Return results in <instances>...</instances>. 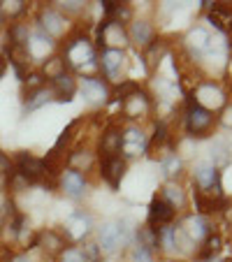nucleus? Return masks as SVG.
<instances>
[{
	"label": "nucleus",
	"instance_id": "nucleus-1",
	"mask_svg": "<svg viewBox=\"0 0 232 262\" xmlns=\"http://www.w3.org/2000/svg\"><path fill=\"white\" fill-rule=\"evenodd\" d=\"M60 56H63L68 70H77V72H81L84 77H89V72H93V70H100L98 49H95L91 37L81 28H77L72 35H68Z\"/></svg>",
	"mask_w": 232,
	"mask_h": 262
},
{
	"label": "nucleus",
	"instance_id": "nucleus-2",
	"mask_svg": "<svg viewBox=\"0 0 232 262\" xmlns=\"http://www.w3.org/2000/svg\"><path fill=\"white\" fill-rule=\"evenodd\" d=\"M218 125V116L209 109L195 104L193 100L186 102V109H183V133H186L188 139H207L214 135Z\"/></svg>",
	"mask_w": 232,
	"mask_h": 262
},
{
	"label": "nucleus",
	"instance_id": "nucleus-3",
	"mask_svg": "<svg viewBox=\"0 0 232 262\" xmlns=\"http://www.w3.org/2000/svg\"><path fill=\"white\" fill-rule=\"evenodd\" d=\"M135 230L128 221H112L104 223L102 228L98 230V246L102 253H116L119 248L130 246L135 242Z\"/></svg>",
	"mask_w": 232,
	"mask_h": 262
},
{
	"label": "nucleus",
	"instance_id": "nucleus-4",
	"mask_svg": "<svg viewBox=\"0 0 232 262\" xmlns=\"http://www.w3.org/2000/svg\"><path fill=\"white\" fill-rule=\"evenodd\" d=\"M95 47H98V49L125 51L130 47L125 26H119V24H114V21L102 19L98 26V30H95Z\"/></svg>",
	"mask_w": 232,
	"mask_h": 262
},
{
	"label": "nucleus",
	"instance_id": "nucleus-5",
	"mask_svg": "<svg viewBox=\"0 0 232 262\" xmlns=\"http://www.w3.org/2000/svg\"><path fill=\"white\" fill-rule=\"evenodd\" d=\"M195 104H200V107L209 109V112H214L216 114L218 109H223L227 104V95L225 91L221 89V86L216 84V81H209V79H202L195 89H193L191 98Z\"/></svg>",
	"mask_w": 232,
	"mask_h": 262
},
{
	"label": "nucleus",
	"instance_id": "nucleus-6",
	"mask_svg": "<svg viewBox=\"0 0 232 262\" xmlns=\"http://www.w3.org/2000/svg\"><path fill=\"white\" fill-rule=\"evenodd\" d=\"M146 146H149V135H144V130L139 125L128 123L121 128V156L125 160L144 156Z\"/></svg>",
	"mask_w": 232,
	"mask_h": 262
},
{
	"label": "nucleus",
	"instance_id": "nucleus-7",
	"mask_svg": "<svg viewBox=\"0 0 232 262\" xmlns=\"http://www.w3.org/2000/svg\"><path fill=\"white\" fill-rule=\"evenodd\" d=\"M119 104H121L123 119H128L130 123H135V121H139V119H146V116L153 112V100L144 89H137L125 100H121Z\"/></svg>",
	"mask_w": 232,
	"mask_h": 262
},
{
	"label": "nucleus",
	"instance_id": "nucleus-8",
	"mask_svg": "<svg viewBox=\"0 0 232 262\" xmlns=\"http://www.w3.org/2000/svg\"><path fill=\"white\" fill-rule=\"evenodd\" d=\"M77 91H81L86 102L93 104V107H102V104H107L109 98H112L109 84L104 79H100V77H93V74L79 77V79H77Z\"/></svg>",
	"mask_w": 232,
	"mask_h": 262
},
{
	"label": "nucleus",
	"instance_id": "nucleus-9",
	"mask_svg": "<svg viewBox=\"0 0 232 262\" xmlns=\"http://www.w3.org/2000/svg\"><path fill=\"white\" fill-rule=\"evenodd\" d=\"M14 169L26 177L30 183H37V181H45L47 179V163L45 158H37V156L28 154V151H19L14 158Z\"/></svg>",
	"mask_w": 232,
	"mask_h": 262
},
{
	"label": "nucleus",
	"instance_id": "nucleus-10",
	"mask_svg": "<svg viewBox=\"0 0 232 262\" xmlns=\"http://www.w3.org/2000/svg\"><path fill=\"white\" fill-rule=\"evenodd\" d=\"M98 65L107 81L112 84H121L123 81V68H125V51L116 49H102L98 54Z\"/></svg>",
	"mask_w": 232,
	"mask_h": 262
},
{
	"label": "nucleus",
	"instance_id": "nucleus-11",
	"mask_svg": "<svg viewBox=\"0 0 232 262\" xmlns=\"http://www.w3.org/2000/svg\"><path fill=\"white\" fill-rule=\"evenodd\" d=\"M37 24H40V30L56 40V37H63L68 33V16L60 14L56 7H42L40 14H37Z\"/></svg>",
	"mask_w": 232,
	"mask_h": 262
},
{
	"label": "nucleus",
	"instance_id": "nucleus-12",
	"mask_svg": "<svg viewBox=\"0 0 232 262\" xmlns=\"http://www.w3.org/2000/svg\"><path fill=\"white\" fill-rule=\"evenodd\" d=\"M56 186H58L60 190H63L65 195H68L70 200H84L86 198V188H89V181H86V177L81 172H74V169H63L58 177V181H56Z\"/></svg>",
	"mask_w": 232,
	"mask_h": 262
},
{
	"label": "nucleus",
	"instance_id": "nucleus-13",
	"mask_svg": "<svg viewBox=\"0 0 232 262\" xmlns=\"http://www.w3.org/2000/svg\"><path fill=\"white\" fill-rule=\"evenodd\" d=\"M202 10H207V19L212 28L221 35H230L232 30V3H202Z\"/></svg>",
	"mask_w": 232,
	"mask_h": 262
},
{
	"label": "nucleus",
	"instance_id": "nucleus-14",
	"mask_svg": "<svg viewBox=\"0 0 232 262\" xmlns=\"http://www.w3.org/2000/svg\"><path fill=\"white\" fill-rule=\"evenodd\" d=\"M91 228H93L91 216L84 211V209H77V211H72L68 218H65V232H63V237L68 239L70 244L79 242V239H84L86 234L91 232Z\"/></svg>",
	"mask_w": 232,
	"mask_h": 262
},
{
	"label": "nucleus",
	"instance_id": "nucleus-15",
	"mask_svg": "<svg viewBox=\"0 0 232 262\" xmlns=\"http://www.w3.org/2000/svg\"><path fill=\"white\" fill-rule=\"evenodd\" d=\"M5 58H7V63L14 68L19 81H24L26 77L30 74V63H33V56H30V51H28V45H12V42H7Z\"/></svg>",
	"mask_w": 232,
	"mask_h": 262
},
{
	"label": "nucleus",
	"instance_id": "nucleus-16",
	"mask_svg": "<svg viewBox=\"0 0 232 262\" xmlns=\"http://www.w3.org/2000/svg\"><path fill=\"white\" fill-rule=\"evenodd\" d=\"M125 172H128V160L123 156H112V158L100 160V177L109 183V188H119Z\"/></svg>",
	"mask_w": 232,
	"mask_h": 262
},
{
	"label": "nucleus",
	"instance_id": "nucleus-17",
	"mask_svg": "<svg viewBox=\"0 0 232 262\" xmlns=\"http://www.w3.org/2000/svg\"><path fill=\"white\" fill-rule=\"evenodd\" d=\"M181 230L186 232V237L191 239L193 244H202L204 239L209 237V234L214 232L212 228V221H209L207 216H200V213H193V216H186L181 223Z\"/></svg>",
	"mask_w": 232,
	"mask_h": 262
},
{
	"label": "nucleus",
	"instance_id": "nucleus-18",
	"mask_svg": "<svg viewBox=\"0 0 232 262\" xmlns=\"http://www.w3.org/2000/svg\"><path fill=\"white\" fill-rule=\"evenodd\" d=\"M98 154H100V160L112 158V156H121V125L116 123L104 125L98 139Z\"/></svg>",
	"mask_w": 232,
	"mask_h": 262
},
{
	"label": "nucleus",
	"instance_id": "nucleus-19",
	"mask_svg": "<svg viewBox=\"0 0 232 262\" xmlns=\"http://www.w3.org/2000/svg\"><path fill=\"white\" fill-rule=\"evenodd\" d=\"M174 216H177V211H174L160 195H156V198L151 200V204H149L146 225L153 230H158V228H163V225H170V223L174 221Z\"/></svg>",
	"mask_w": 232,
	"mask_h": 262
},
{
	"label": "nucleus",
	"instance_id": "nucleus-20",
	"mask_svg": "<svg viewBox=\"0 0 232 262\" xmlns=\"http://www.w3.org/2000/svg\"><path fill=\"white\" fill-rule=\"evenodd\" d=\"M37 248H42L49 257H60V253L70 248V242L58 230H42L37 232Z\"/></svg>",
	"mask_w": 232,
	"mask_h": 262
},
{
	"label": "nucleus",
	"instance_id": "nucleus-21",
	"mask_svg": "<svg viewBox=\"0 0 232 262\" xmlns=\"http://www.w3.org/2000/svg\"><path fill=\"white\" fill-rule=\"evenodd\" d=\"M193 186L195 190H212L221 186V172L212 163H198L193 167Z\"/></svg>",
	"mask_w": 232,
	"mask_h": 262
},
{
	"label": "nucleus",
	"instance_id": "nucleus-22",
	"mask_svg": "<svg viewBox=\"0 0 232 262\" xmlns=\"http://www.w3.org/2000/svg\"><path fill=\"white\" fill-rule=\"evenodd\" d=\"M167 49H170V42L165 40V37H153V40L144 47L142 58H144V65H146L149 72H156V70L160 68V63L167 58Z\"/></svg>",
	"mask_w": 232,
	"mask_h": 262
},
{
	"label": "nucleus",
	"instance_id": "nucleus-23",
	"mask_svg": "<svg viewBox=\"0 0 232 262\" xmlns=\"http://www.w3.org/2000/svg\"><path fill=\"white\" fill-rule=\"evenodd\" d=\"M98 5L102 7V19L114 21L119 26L133 24V7L128 3H112V0H107V3H98Z\"/></svg>",
	"mask_w": 232,
	"mask_h": 262
},
{
	"label": "nucleus",
	"instance_id": "nucleus-24",
	"mask_svg": "<svg viewBox=\"0 0 232 262\" xmlns=\"http://www.w3.org/2000/svg\"><path fill=\"white\" fill-rule=\"evenodd\" d=\"M125 30H128L130 45L139 47V49H144V47L156 37V30H153V26L149 24L146 19H133V24H130Z\"/></svg>",
	"mask_w": 232,
	"mask_h": 262
},
{
	"label": "nucleus",
	"instance_id": "nucleus-25",
	"mask_svg": "<svg viewBox=\"0 0 232 262\" xmlns=\"http://www.w3.org/2000/svg\"><path fill=\"white\" fill-rule=\"evenodd\" d=\"M95 163H98V158H95V154L91 148H70V154H68V167L70 169L81 172L86 177V172H91V169L95 167Z\"/></svg>",
	"mask_w": 232,
	"mask_h": 262
},
{
	"label": "nucleus",
	"instance_id": "nucleus-26",
	"mask_svg": "<svg viewBox=\"0 0 232 262\" xmlns=\"http://www.w3.org/2000/svg\"><path fill=\"white\" fill-rule=\"evenodd\" d=\"M51 89L56 93V102H70L77 93V77L68 70V72H63L60 77H56L51 81Z\"/></svg>",
	"mask_w": 232,
	"mask_h": 262
},
{
	"label": "nucleus",
	"instance_id": "nucleus-27",
	"mask_svg": "<svg viewBox=\"0 0 232 262\" xmlns=\"http://www.w3.org/2000/svg\"><path fill=\"white\" fill-rule=\"evenodd\" d=\"M209 33L204 28H191V33L186 35V51L193 56V58H198V56H204V51H207V47H209Z\"/></svg>",
	"mask_w": 232,
	"mask_h": 262
},
{
	"label": "nucleus",
	"instance_id": "nucleus-28",
	"mask_svg": "<svg viewBox=\"0 0 232 262\" xmlns=\"http://www.w3.org/2000/svg\"><path fill=\"white\" fill-rule=\"evenodd\" d=\"M160 198H163L165 202H167L177 213L183 211V209H186V204H188L186 190H183L177 181H167V183H165V186H163V193H160Z\"/></svg>",
	"mask_w": 232,
	"mask_h": 262
},
{
	"label": "nucleus",
	"instance_id": "nucleus-29",
	"mask_svg": "<svg viewBox=\"0 0 232 262\" xmlns=\"http://www.w3.org/2000/svg\"><path fill=\"white\" fill-rule=\"evenodd\" d=\"M49 102H56V93H54V89H51V84H47V86H42V89L33 91V93L24 95L26 112H35V109L45 107V104H49Z\"/></svg>",
	"mask_w": 232,
	"mask_h": 262
},
{
	"label": "nucleus",
	"instance_id": "nucleus-30",
	"mask_svg": "<svg viewBox=\"0 0 232 262\" xmlns=\"http://www.w3.org/2000/svg\"><path fill=\"white\" fill-rule=\"evenodd\" d=\"M221 251H223V237L218 232H212L202 244H200V251H198V255H195V260L198 262H212L221 255Z\"/></svg>",
	"mask_w": 232,
	"mask_h": 262
},
{
	"label": "nucleus",
	"instance_id": "nucleus-31",
	"mask_svg": "<svg viewBox=\"0 0 232 262\" xmlns=\"http://www.w3.org/2000/svg\"><path fill=\"white\" fill-rule=\"evenodd\" d=\"M63 72H68V65H65L63 56H49V58L42 60V77L47 79V84H51Z\"/></svg>",
	"mask_w": 232,
	"mask_h": 262
},
{
	"label": "nucleus",
	"instance_id": "nucleus-32",
	"mask_svg": "<svg viewBox=\"0 0 232 262\" xmlns=\"http://www.w3.org/2000/svg\"><path fill=\"white\" fill-rule=\"evenodd\" d=\"M160 169H163V177L167 179V181H177V179L181 177V172H183L181 156H179L177 151L170 154V156H165V158L160 160Z\"/></svg>",
	"mask_w": 232,
	"mask_h": 262
},
{
	"label": "nucleus",
	"instance_id": "nucleus-33",
	"mask_svg": "<svg viewBox=\"0 0 232 262\" xmlns=\"http://www.w3.org/2000/svg\"><path fill=\"white\" fill-rule=\"evenodd\" d=\"M135 244L144 246L146 251H151V253H160V248H158V232H156L153 228H149V225H142V228L135 230Z\"/></svg>",
	"mask_w": 232,
	"mask_h": 262
},
{
	"label": "nucleus",
	"instance_id": "nucleus-34",
	"mask_svg": "<svg viewBox=\"0 0 232 262\" xmlns=\"http://www.w3.org/2000/svg\"><path fill=\"white\" fill-rule=\"evenodd\" d=\"M230 158H232V151H230V146H227V142L216 139L214 146H212V160H209V163L218 169V167H223V165L230 163Z\"/></svg>",
	"mask_w": 232,
	"mask_h": 262
},
{
	"label": "nucleus",
	"instance_id": "nucleus-35",
	"mask_svg": "<svg viewBox=\"0 0 232 262\" xmlns=\"http://www.w3.org/2000/svg\"><path fill=\"white\" fill-rule=\"evenodd\" d=\"M7 37H10L12 45H28V40H30L28 24H12L10 30H7Z\"/></svg>",
	"mask_w": 232,
	"mask_h": 262
},
{
	"label": "nucleus",
	"instance_id": "nucleus-36",
	"mask_svg": "<svg viewBox=\"0 0 232 262\" xmlns=\"http://www.w3.org/2000/svg\"><path fill=\"white\" fill-rule=\"evenodd\" d=\"M0 10H3V14H5V19H16V16L26 14V10H28V3H21V0H14V3H0Z\"/></svg>",
	"mask_w": 232,
	"mask_h": 262
},
{
	"label": "nucleus",
	"instance_id": "nucleus-37",
	"mask_svg": "<svg viewBox=\"0 0 232 262\" xmlns=\"http://www.w3.org/2000/svg\"><path fill=\"white\" fill-rule=\"evenodd\" d=\"M128 262H153V253L146 251L139 244H130V253H128Z\"/></svg>",
	"mask_w": 232,
	"mask_h": 262
},
{
	"label": "nucleus",
	"instance_id": "nucleus-38",
	"mask_svg": "<svg viewBox=\"0 0 232 262\" xmlns=\"http://www.w3.org/2000/svg\"><path fill=\"white\" fill-rule=\"evenodd\" d=\"M28 186H30V181L26 177H21L16 169L7 177V188H10L12 193H24V190H28Z\"/></svg>",
	"mask_w": 232,
	"mask_h": 262
},
{
	"label": "nucleus",
	"instance_id": "nucleus-39",
	"mask_svg": "<svg viewBox=\"0 0 232 262\" xmlns=\"http://www.w3.org/2000/svg\"><path fill=\"white\" fill-rule=\"evenodd\" d=\"M42 86H47V79L42 77V72H30L28 77L24 79V95H28V93H33V91H37V89H42Z\"/></svg>",
	"mask_w": 232,
	"mask_h": 262
},
{
	"label": "nucleus",
	"instance_id": "nucleus-40",
	"mask_svg": "<svg viewBox=\"0 0 232 262\" xmlns=\"http://www.w3.org/2000/svg\"><path fill=\"white\" fill-rule=\"evenodd\" d=\"M16 213H19V211H16V207H14V202H12V200H7V202L0 204V232L5 230V225L16 216Z\"/></svg>",
	"mask_w": 232,
	"mask_h": 262
},
{
	"label": "nucleus",
	"instance_id": "nucleus-41",
	"mask_svg": "<svg viewBox=\"0 0 232 262\" xmlns=\"http://www.w3.org/2000/svg\"><path fill=\"white\" fill-rule=\"evenodd\" d=\"M81 253H84L86 262H100V257H102V251H100L98 242H86L84 246H81Z\"/></svg>",
	"mask_w": 232,
	"mask_h": 262
},
{
	"label": "nucleus",
	"instance_id": "nucleus-42",
	"mask_svg": "<svg viewBox=\"0 0 232 262\" xmlns=\"http://www.w3.org/2000/svg\"><path fill=\"white\" fill-rule=\"evenodd\" d=\"M58 262H86V257H84V253H81V248H72V246H70L68 251L60 253Z\"/></svg>",
	"mask_w": 232,
	"mask_h": 262
},
{
	"label": "nucleus",
	"instance_id": "nucleus-43",
	"mask_svg": "<svg viewBox=\"0 0 232 262\" xmlns=\"http://www.w3.org/2000/svg\"><path fill=\"white\" fill-rule=\"evenodd\" d=\"M12 172H14V163L10 160V156L0 151V174H5V177H10Z\"/></svg>",
	"mask_w": 232,
	"mask_h": 262
},
{
	"label": "nucleus",
	"instance_id": "nucleus-44",
	"mask_svg": "<svg viewBox=\"0 0 232 262\" xmlns=\"http://www.w3.org/2000/svg\"><path fill=\"white\" fill-rule=\"evenodd\" d=\"M218 123L225 125V128H232V102H227L223 107V114L218 116Z\"/></svg>",
	"mask_w": 232,
	"mask_h": 262
},
{
	"label": "nucleus",
	"instance_id": "nucleus-45",
	"mask_svg": "<svg viewBox=\"0 0 232 262\" xmlns=\"http://www.w3.org/2000/svg\"><path fill=\"white\" fill-rule=\"evenodd\" d=\"M0 262H14V251L7 244H0Z\"/></svg>",
	"mask_w": 232,
	"mask_h": 262
},
{
	"label": "nucleus",
	"instance_id": "nucleus-46",
	"mask_svg": "<svg viewBox=\"0 0 232 262\" xmlns=\"http://www.w3.org/2000/svg\"><path fill=\"white\" fill-rule=\"evenodd\" d=\"M5 70H7V58L3 54H0V79H3V74H5Z\"/></svg>",
	"mask_w": 232,
	"mask_h": 262
},
{
	"label": "nucleus",
	"instance_id": "nucleus-47",
	"mask_svg": "<svg viewBox=\"0 0 232 262\" xmlns=\"http://www.w3.org/2000/svg\"><path fill=\"white\" fill-rule=\"evenodd\" d=\"M14 262H30L28 257H14Z\"/></svg>",
	"mask_w": 232,
	"mask_h": 262
},
{
	"label": "nucleus",
	"instance_id": "nucleus-48",
	"mask_svg": "<svg viewBox=\"0 0 232 262\" xmlns=\"http://www.w3.org/2000/svg\"><path fill=\"white\" fill-rule=\"evenodd\" d=\"M212 262H227V260H212Z\"/></svg>",
	"mask_w": 232,
	"mask_h": 262
},
{
	"label": "nucleus",
	"instance_id": "nucleus-49",
	"mask_svg": "<svg viewBox=\"0 0 232 262\" xmlns=\"http://www.w3.org/2000/svg\"><path fill=\"white\" fill-rule=\"evenodd\" d=\"M227 262H232V260H227Z\"/></svg>",
	"mask_w": 232,
	"mask_h": 262
}]
</instances>
